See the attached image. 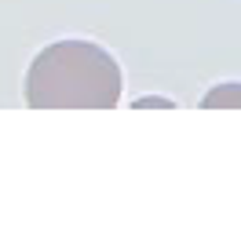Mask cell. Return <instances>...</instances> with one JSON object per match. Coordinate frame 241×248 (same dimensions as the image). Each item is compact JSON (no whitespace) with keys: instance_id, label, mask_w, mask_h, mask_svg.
<instances>
[{"instance_id":"6da1fadb","label":"cell","mask_w":241,"mask_h":248,"mask_svg":"<svg viewBox=\"0 0 241 248\" xmlns=\"http://www.w3.org/2000/svg\"><path fill=\"white\" fill-rule=\"evenodd\" d=\"M125 92L121 62L95 40L63 37L26 66L22 99L33 109H113Z\"/></svg>"},{"instance_id":"7a4b0ae2","label":"cell","mask_w":241,"mask_h":248,"mask_svg":"<svg viewBox=\"0 0 241 248\" xmlns=\"http://www.w3.org/2000/svg\"><path fill=\"white\" fill-rule=\"evenodd\" d=\"M201 109H241V80H226V84H216L212 92H205Z\"/></svg>"},{"instance_id":"3957f363","label":"cell","mask_w":241,"mask_h":248,"mask_svg":"<svg viewBox=\"0 0 241 248\" xmlns=\"http://www.w3.org/2000/svg\"><path fill=\"white\" fill-rule=\"evenodd\" d=\"M132 106L135 109H150V106H154V109H172V99H161V95H139Z\"/></svg>"}]
</instances>
